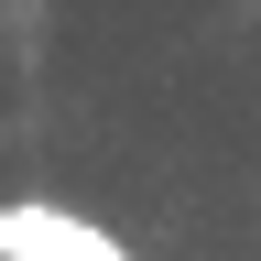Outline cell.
Listing matches in <instances>:
<instances>
[{
  "label": "cell",
  "mask_w": 261,
  "mask_h": 261,
  "mask_svg": "<svg viewBox=\"0 0 261 261\" xmlns=\"http://www.w3.org/2000/svg\"><path fill=\"white\" fill-rule=\"evenodd\" d=\"M98 261H120V240H98Z\"/></svg>",
  "instance_id": "6da1fadb"
}]
</instances>
